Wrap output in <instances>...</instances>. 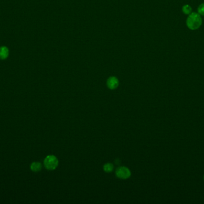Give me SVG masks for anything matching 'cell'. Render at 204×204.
I'll return each instance as SVG.
<instances>
[{
    "instance_id": "6",
    "label": "cell",
    "mask_w": 204,
    "mask_h": 204,
    "mask_svg": "<svg viewBox=\"0 0 204 204\" xmlns=\"http://www.w3.org/2000/svg\"><path fill=\"white\" fill-rule=\"evenodd\" d=\"M31 169L33 172H37L41 170L42 169V165L39 162H33L31 165Z\"/></svg>"
},
{
    "instance_id": "7",
    "label": "cell",
    "mask_w": 204,
    "mask_h": 204,
    "mask_svg": "<svg viewBox=\"0 0 204 204\" xmlns=\"http://www.w3.org/2000/svg\"><path fill=\"white\" fill-rule=\"evenodd\" d=\"M114 165L111 163H107L106 164L104 165L103 166V170L104 171V172H107V173H109L111 172L113 170H114Z\"/></svg>"
},
{
    "instance_id": "8",
    "label": "cell",
    "mask_w": 204,
    "mask_h": 204,
    "mask_svg": "<svg viewBox=\"0 0 204 204\" xmlns=\"http://www.w3.org/2000/svg\"><path fill=\"white\" fill-rule=\"evenodd\" d=\"M182 11L185 14H190L191 12V7L189 5H184L182 8Z\"/></svg>"
},
{
    "instance_id": "1",
    "label": "cell",
    "mask_w": 204,
    "mask_h": 204,
    "mask_svg": "<svg viewBox=\"0 0 204 204\" xmlns=\"http://www.w3.org/2000/svg\"><path fill=\"white\" fill-rule=\"evenodd\" d=\"M202 23L201 15L198 13H191L189 14L186 21V25L191 30L198 29Z\"/></svg>"
},
{
    "instance_id": "10",
    "label": "cell",
    "mask_w": 204,
    "mask_h": 204,
    "mask_svg": "<svg viewBox=\"0 0 204 204\" xmlns=\"http://www.w3.org/2000/svg\"></svg>"
},
{
    "instance_id": "9",
    "label": "cell",
    "mask_w": 204,
    "mask_h": 204,
    "mask_svg": "<svg viewBox=\"0 0 204 204\" xmlns=\"http://www.w3.org/2000/svg\"><path fill=\"white\" fill-rule=\"evenodd\" d=\"M198 13L200 15L204 16V3L199 5V6L198 7Z\"/></svg>"
},
{
    "instance_id": "3",
    "label": "cell",
    "mask_w": 204,
    "mask_h": 204,
    "mask_svg": "<svg viewBox=\"0 0 204 204\" xmlns=\"http://www.w3.org/2000/svg\"><path fill=\"white\" fill-rule=\"evenodd\" d=\"M115 174L117 177L123 179H129L131 174L129 169L126 166L118 167L116 170Z\"/></svg>"
},
{
    "instance_id": "4",
    "label": "cell",
    "mask_w": 204,
    "mask_h": 204,
    "mask_svg": "<svg viewBox=\"0 0 204 204\" xmlns=\"http://www.w3.org/2000/svg\"><path fill=\"white\" fill-rule=\"evenodd\" d=\"M107 86L111 90L116 89L119 86V80L115 77H111L107 80Z\"/></svg>"
},
{
    "instance_id": "2",
    "label": "cell",
    "mask_w": 204,
    "mask_h": 204,
    "mask_svg": "<svg viewBox=\"0 0 204 204\" xmlns=\"http://www.w3.org/2000/svg\"><path fill=\"white\" fill-rule=\"evenodd\" d=\"M44 164L47 169L53 171L56 169L58 166L59 161L55 156L49 155L45 158L44 161Z\"/></svg>"
},
{
    "instance_id": "5",
    "label": "cell",
    "mask_w": 204,
    "mask_h": 204,
    "mask_svg": "<svg viewBox=\"0 0 204 204\" xmlns=\"http://www.w3.org/2000/svg\"><path fill=\"white\" fill-rule=\"evenodd\" d=\"M9 54V49L5 46H2L0 47V59H6Z\"/></svg>"
}]
</instances>
